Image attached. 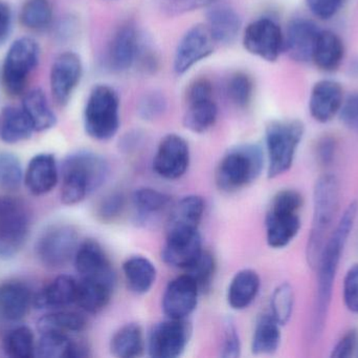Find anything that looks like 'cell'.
<instances>
[{"label": "cell", "instance_id": "obj_1", "mask_svg": "<svg viewBox=\"0 0 358 358\" xmlns=\"http://www.w3.org/2000/svg\"><path fill=\"white\" fill-rule=\"evenodd\" d=\"M358 206L357 202L349 204L336 224V229L330 233L322 250L315 269L317 270V292L313 308L311 336L317 338L325 328L326 319L331 304L334 281L338 275L343 252L347 241L352 233L357 220Z\"/></svg>", "mask_w": 358, "mask_h": 358}, {"label": "cell", "instance_id": "obj_2", "mask_svg": "<svg viewBox=\"0 0 358 358\" xmlns=\"http://www.w3.org/2000/svg\"><path fill=\"white\" fill-rule=\"evenodd\" d=\"M108 162L90 151H78L65 158L62 165L61 201L65 205L81 203L100 189L109 178Z\"/></svg>", "mask_w": 358, "mask_h": 358}, {"label": "cell", "instance_id": "obj_3", "mask_svg": "<svg viewBox=\"0 0 358 358\" xmlns=\"http://www.w3.org/2000/svg\"><path fill=\"white\" fill-rule=\"evenodd\" d=\"M340 183L334 174L320 177L313 188V218L307 242L309 266L315 269L340 206Z\"/></svg>", "mask_w": 358, "mask_h": 358}, {"label": "cell", "instance_id": "obj_4", "mask_svg": "<svg viewBox=\"0 0 358 358\" xmlns=\"http://www.w3.org/2000/svg\"><path fill=\"white\" fill-rule=\"evenodd\" d=\"M264 151L257 144H243L227 151L215 172L220 191L235 193L258 180L264 170Z\"/></svg>", "mask_w": 358, "mask_h": 358}, {"label": "cell", "instance_id": "obj_5", "mask_svg": "<svg viewBox=\"0 0 358 358\" xmlns=\"http://www.w3.org/2000/svg\"><path fill=\"white\" fill-rule=\"evenodd\" d=\"M303 195L294 189H282L275 193L265 216V233L269 247L283 249L300 233Z\"/></svg>", "mask_w": 358, "mask_h": 358}, {"label": "cell", "instance_id": "obj_6", "mask_svg": "<svg viewBox=\"0 0 358 358\" xmlns=\"http://www.w3.org/2000/svg\"><path fill=\"white\" fill-rule=\"evenodd\" d=\"M304 134L305 126L300 120H275L266 126L265 151L269 179L282 176L292 167Z\"/></svg>", "mask_w": 358, "mask_h": 358}, {"label": "cell", "instance_id": "obj_7", "mask_svg": "<svg viewBox=\"0 0 358 358\" xmlns=\"http://www.w3.org/2000/svg\"><path fill=\"white\" fill-rule=\"evenodd\" d=\"M84 130L96 141H109L119 132L120 98L106 84H98L90 90L83 113Z\"/></svg>", "mask_w": 358, "mask_h": 358}, {"label": "cell", "instance_id": "obj_8", "mask_svg": "<svg viewBox=\"0 0 358 358\" xmlns=\"http://www.w3.org/2000/svg\"><path fill=\"white\" fill-rule=\"evenodd\" d=\"M41 48L34 38L23 36L12 42L4 55L1 81L6 94L12 97L23 94L29 78L39 67Z\"/></svg>", "mask_w": 358, "mask_h": 358}, {"label": "cell", "instance_id": "obj_9", "mask_svg": "<svg viewBox=\"0 0 358 358\" xmlns=\"http://www.w3.org/2000/svg\"><path fill=\"white\" fill-rule=\"evenodd\" d=\"M31 218L21 200L0 198V259L14 258L29 237Z\"/></svg>", "mask_w": 358, "mask_h": 358}, {"label": "cell", "instance_id": "obj_10", "mask_svg": "<svg viewBox=\"0 0 358 358\" xmlns=\"http://www.w3.org/2000/svg\"><path fill=\"white\" fill-rule=\"evenodd\" d=\"M218 106L213 85L208 79L195 80L185 94L183 126L194 134H204L216 123Z\"/></svg>", "mask_w": 358, "mask_h": 358}, {"label": "cell", "instance_id": "obj_11", "mask_svg": "<svg viewBox=\"0 0 358 358\" xmlns=\"http://www.w3.org/2000/svg\"><path fill=\"white\" fill-rule=\"evenodd\" d=\"M79 245V235L75 227L67 224L54 225L40 235L36 252L46 267L61 268L75 258Z\"/></svg>", "mask_w": 358, "mask_h": 358}, {"label": "cell", "instance_id": "obj_12", "mask_svg": "<svg viewBox=\"0 0 358 358\" xmlns=\"http://www.w3.org/2000/svg\"><path fill=\"white\" fill-rule=\"evenodd\" d=\"M243 46L252 56L275 62L284 50V34L273 19L262 17L244 29Z\"/></svg>", "mask_w": 358, "mask_h": 358}, {"label": "cell", "instance_id": "obj_13", "mask_svg": "<svg viewBox=\"0 0 358 358\" xmlns=\"http://www.w3.org/2000/svg\"><path fill=\"white\" fill-rule=\"evenodd\" d=\"M191 336V326L185 319H168L152 328L147 350L151 357L176 358L185 352Z\"/></svg>", "mask_w": 358, "mask_h": 358}, {"label": "cell", "instance_id": "obj_14", "mask_svg": "<svg viewBox=\"0 0 358 358\" xmlns=\"http://www.w3.org/2000/svg\"><path fill=\"white\" fill-rule=\"evenodd\" d=\"M83 75V64L79 55L67 50L56 57L50 71V94L57 104H69Z\"/></svg>", "mask_w": 358, "mask_h": 358}, {"label": "cell", "instance_id": "obj_15", "mask_svg": "<svg viewBox=\"0 0 358 358\" xmlns=\"http://www.w3.org/2000/svg\"><path fill=\"white\" fill-rule=\"evenodd\" d=\"M216 42L213 39L206 25H196L189 27L179 40L174 55V71L178 75L189 71L200 61L214 52Z\"/></svg>", "mask_w": 358, "mask_h": 358}, {"label": "cell", "instance_id": "obj_16", "mask_svg": "<svg viewBox=\"0 0 358 358\" xmlns=\"http://www.w3.org/2000/svg\"><path fill=\"white\" fill-rule=\"evenodd\" d=\"M191 153L185 138L178 134L164 137L157 146L153 170L165 180H178L185 176L189 166Z\"/></svg>", "mask_w": 358, "mask_h": 358}, {"label": "cell", "instance_id": "obj_17", "mask_svg": "<svg viewBox=\"0 0 358 358\" xmlns=\"http://www.w3.org/2000/svg\"><path fill=\"white\" fill-rule=\"evenodd\" d=\"M75 266L81 279L100 282L115 288V273L110 260L99 242L85 240L76 252Z\"/></svg>", "mask_w": 358, "mask_h": 358}, {"label": "cell", "instance_id": "obj_18", "mask_svg": "<svg viewBox=\"0 0 358 358\" xmlns=\"http://www.w3.org/2000/svg\"><path fill=\"white\" fill-rule=\"evenodd\" d=\"M200 290L187 273L169 282L164 292V313L168 319H187L195 311Z\"/></svg>", "mask_w": 358, "mask_h": 358}, {"label": "cell", "instance_id": "obj_19", "mask_svg": "<svg viewBox=\"0 0 358 358\" xmlns=\"http://www.w3.org/2000/svg\"><path fill=\"white\" fill-rule=\"evenodd\" d=\"M142 48L136 27L131 25H122L109 43L107 65L115 73L128 71L138 62Z\"/></svg>", "mask_w": 358, "mask_h": 358}, {"label": "cell", "instance_id": "obj_20", "mask_svg": "<svg viewBox=\"0 0 358 358\" xmlns=\"http://www.w3.org/2000/svg\"><path fill=\"white\" fill-rule=\"evenodd\" d=\"M202 252L199 230L166 233L162 259L169 266L187 270Z\"/></svg>", "mask_w": 358, "mask_h": 358}, {"label": "cell", "instance_id": "obj_21", "mask_svg": "<svg viewBox=\"0 0 358 358\" xmlns=\"http://www.w3.org/2000/svg\"><path fill=\"white\" fill-rule=\"evenodd\" d=\"M321 29L315 21L304 17L292 19L284 34V50L298 62L313 60V50Z\"/></svg>", "mask_w": 358, "mask_h": 358}, {"label": "cell", "instance_id": "obj_22", "mask_svg": "<svg viewBox=\"0 0 358 358\" xmlns=\"http://www.w3.org/2000/svg\"><path fill=\"white\" fill-rule=\"evenodd\" d=\"M344 99V90L338 81H317L311 88L309 97L311 117L320 123H328L340 113Z\"/></svg>", "mask_w": 358, "mask_h": 358}, {"label": "cell", "instance_id": "obj_23", "mask_svg": "<svg viewBox=\"0 0 358 358\" xmlns=\"http://www.w3.org/2000/svg\"><path fill=\"white\" fill-rule=\"evenodd\" d=\"M59 172L56 158L52 153H42L34 156L24 172L27 191L34 195L50 193L58 184Z\"/></svg>", "mask_w": 358, "mask_h": 358}, {"label": "cell", "instance_id": "obj_24", "mask_svg": "<svg viewBox=\"0 0 358 358\" xmlns=\"http://www.w3.org/2000/svg\"><path fill=\"white\" fill-rule=\"evenodd\" d=\"M204 210L206 203L203 198L197 195H185L172 208L166 233L199 230L198 228L203 218Z\"/></svg>", "mask_w": 358, "mask_h": 358}, {"label": "cell", "instance_id": "obj_25", "mask_svg": "<svg viewBox=\"0 0 358 358\" xmlns=\"http://www.w3.org/2000/svg\"><path fill=\"white\" fill-rule=\"evenodd\" d=\"M206 27L216 43L229 44L239 35L242 19L231 6L213 4L206 13Z\"/></svg>", "mask_w": 358, "mask_h": 358}, {"label": "cell", "instance_id": "obj_26", "mask_svg": "<svg viewBox=\"0 0 358 358\" xmlns=\"http://www.w3.org/2000/svg\"><path fill=\"white\" fill-rule=\"evenodd\" d=\"M78 282L71 275H59L34 298L37 309L60 310L76 303Z\"/></svg>", "mask_w": 358, "mask_h": 358}, {"label": "cell", "instance_id": "obj_27", "mask_svg": "<svg viewBox=\"0 0 358 358\" xmlns=\"http://www.w3.org/2000/svg\"><path fill=\"white\" fill-rule=\"evenodd\" d=\"M31 290L19 282L0 285V317L6 321L18 322L27 317L33 305Z\"/></svg>", "mask_w": 358, "mask_h": 358}, {"label": "cell", "instance_id": "obj_28", "mask_svg": "<svg viewBox=\"0 0 358 358\" xmlns=\"http://www.w3.org/2000/svg\"><path fill=\"white\" fill-rule=\"evenodd\" d=\"M260 287V275L254 269L238 271L227 288V300L229 307L237 311L248 308L256 300Z\"/></svg>", "mask_w": 358, "mask_h": 358}, {"label": "cell", "instance_id": "obj_29", "mask_svg": "<svg viewBox=\"0 0 358 358\" xmlns=\"http://www.w3.org/2000/svg\"><path fill=\"white\" fill-rule=\"evenodd\" d=\"M123 273L128 288L138 296L148 294L157 281L155 265L146 256H134L123 264Z\"/></svg>", "mask_w": 358, "mask_h": 358}, {"label": "cell", "instance_id": "obj_30", "mask_svg": "<svg viewBox=\"0 0 358 358\" xmlns=\"http://www.w3.org/2000/svg\"><path fill=\"white\" fill-rule=\"evenodd\" d=\"M21 109L29 118L35 132H46L57 124V116L52 111L48 96L41 88H33L23 96Z\"/></svg>", "mask_w": 358, "mask_h": 358}, {"label": "cell", "instance_id": "obj_31", "mask_svg": "<svg viewBox=\"0 0 358 358\" xmlns=\"http://www.w3.org/2000/svg\"><path fill=\"white\" fill-rule=\"evenodd\" d=\"M345 57V46L338 34L321 29L315 50L313 62L321 71L332 73L342 64Z\"/></svg>", "mask_w": 358, "mask_h": 358}, {"label": "cell", "instance_id": "obj_32", "mask_svg": "<svg viewBox=\"0 0 358 358\" xmlns=\"http://www.w3.org/2000/svg\"><path fill=\"white\" fill-rule=\"evenodd\" d=\"M35 130L21 107L6 105L0 115V139L6 144H17L31 138Z\"/></svg>", "mask_w": 358, "mask_h": 358}, {"label": "cell", "instance_id": "obj_33", "mask_svg": "<svg viewBox=\"0 0 358 358\" xmlns=\"http://www.w3.org/2000/svg\"><path fill=\"white\" fill-rule=\"evenodd\" d=\"M35 355L41 358H77L88 357V349L73 342L66 334L43 333L36 344Z\"/></svg>", "mask_w": 358, "mask_h": 358}, {"label": "cell", "instance_id": "obj_34", "mask_svg": "<svg viewBox=\"0 0 358 358\" xmlns=\"http://www.w3.org/2000/svg\"><path fill=\"white\" fill-rule=\"evenodd\" d=\"M115 288L100 282L81 279L78 282L76 304L90 315H96L106 308Z\"/></svg>", "mask_w": 358, "mask_h": 358}, {"label": "cell", "instance_id": "obj_35", "mask_svg": "<svg viewBox=\"0 0 358 358\" xmlns=\"http://www.w3.org/2000/svg\"><path fill=\"white\" fill-rule=\"evenodd\" d=\"M282 326L269 315L259 317L252 338V352L255 355H271L281 345Z\"/></svg>", "mask_w": 358, "mask_h": 358}, {"label": "cell", "instance_id": "obj_36", "mask_svg": "<svg viewBox=\"0 0 358 358\" xmlns=\"http://www.w3.org/2000/svg\"><path fill=\"white\" fill-rule=\"evenodd\" d=\"M87 327V321L83 315L73 311L57 310L40 317L37 329L43 333H80Z\"/></svg>", "mask_w": 358, "mask_h": 358}, {"label": "cell", "instance_id": "obj_37", "mask_svg": "<svg viewBox=\"0 0 358 358\" xmlns=\"http://www.w3.org/2000/svg\"><path fill=\"white\" fill-rule=\"evenodd\" d=\"M145 350V338L138 324H127L120 328L110 340V352L119 358L138 357Z\"/></svg>", "mask_w": 358, "mask_h": 358}, {"label": "cell", "instance_id": "obj_38", "mask_svg": "<svg viewBox=\"0 0 358 358\" xmlns=\"http://www.w3.org/2000/svg\"><path fill=\"white\" fill-rule=\"evenodd\" d=\"M21 25L31 32L50 29L54 19V10L50 0H25L19 15Z\"/></svg>", "mask_w": 358, "mask_h": 358}, {"label": "cell", "instance_id": "obj_39", "mask_svg": "<svg viewBox=\"0 0 358 358\" xmlns=\"http://www.w3.org/2000/svg\"><path fill=\"white\" fill-rule=\"evenodd\" d=\"M170 203V195L152 187H140L132 195V204L142 219H148L159 214L169 207Z\"/></svg>", "mask_w": 358, "mask_h": 358}, {"label": "cell", "instance_id": "obj_40", "mask_svg": "<svg viewBox=\"0 0 358 358\" xmlns=\"http://www.w3.org/2000/svg\"><path fill=\"white\" fill-rule=\"evenodd\" d=\"M4 352L13 358L35 357V336L27 326H20L10 330L3 340Z\"/></svg>", "mask_w": 358, "mask_h": 358}, {"label": "cell", "instance_id": "obj_41", "mask_svg": "<svg viewBox=\"0 0 358 358\" xmlns=\"http://www.w3.org/2000/svg\"><path fill=\"white\" fill-rule=\"evenodd\" d=\"M294 308V291L289 283H282L271 298V315L281 326L292 319Z\"/></svg>", "mask_w": 358, "mask_h": 358}, {"label": "cell", "instance_id": "obj_42", "mask_svg": "<svg viewBox=\"0 0 358 358\" xmlns=\"http://www.w3.org/2000/svg\"><path fill=\"white\" fill-rule=\"evenodd\" d=\"M22 165L20 160L10 151H0V188L14 191L23 182Z\"/></svg>", "mask_w": 358, "mask_h": 358}, {"label": "cell", "instance_id": "obj_43", "mask_svg": "<svg viewBox=\"0 0 358 358\" xmlns=\"http://www.w3.org/2000/svg\"><path fill=\"white\" fill-rule=\"evenodd\" d=\"M227 95L229 101L236 106L245 109L254 96V82L252 78L243 71L233 74L227 83Z\"/></svg>", "mask_w": 358, "mask_h": 358}, {"label": "cell", "instance_id": "obj_44", "mask_svg": "<svg viewBox=\"0 0 358 358\" xmlns=\"http://www.w3.org/2000/svg\"><path fill=\"white\" fill-rule=\"evenodd\" d=\"M185 273L195 281L200 292L208 290L216 273V261L210 252L203 250L199 258L185 270Z\"/></svg>", "mask_w": 358, "mask_h": 358}, {"label": "cell", "instance_id": "obj_45", "mask_svg": "<svg viewBox=\"0 0 358 358\" xmlns=\"http://www.w3.org/2000/svg\"><path fill=\"white\" fill-rule=\"evenodd\" d=\"M124 208H125V197L123 193L115 191V193H108L101 200L96 214L103 222H113L123 214Z\"/></svg>", "mask_w": 358, "mask_h": 358}, {"label": "cell", "instance_id": "obj_46", "mask_svg": "<svg viewBox=\"0 0 358 358\" xmlns=\"http://www.w3.org/2000/svg\"><path fill=\"white\" fill-rule=\"evenodd\" d=\"M159 8L171 16L187 14L213 6L217 0H157Z\"/></svg>", "mask_w": 358, "mask_h": 358}, {"label": "cell", "instance_id": "obj_47", "mask_svg": "<svg viewBox=\"0 0 358 358\" xmlns=\"http://www.w3.org/2000/svg\"><path fill=\"white\" fill-rule=\"evenodd\" d=\"M167 107L164 95L161 92H149L141 99L138 111L141 117L144 120H155L163 115Z\"/></svg>", "mask_w": 358, "mask_h": 358}, {"label": "cell", "instance_id": "obj_48", "mask_svg": "<svg viewBox=\"0 0 358 358\" xmlns=\"http://www.w3.org/2000/svg\"><path fill=\"white\" fill-rule=\"evenodd\" d=\"M241 353V340L237 327L233 319H227L223 328L222 342H221L220 355L224 358H236Z\"/></svg>", "mask_w": 358, "mask_h": 358}, {"label": "cell", "instance_id": "obj_49", "mask_svg": "<svg viewBox=\"0 0 358 358\" xmlns=\"http://www.w3.org/2000/svg\"><path fill=\"white\" fill-rule=\"evenodd\" d=\"M343 296L347 309L358 315V264L351 266L345 275Z\"/></svg>", "mask_w": 358, "mask_h": 358}, {"label": "cell", "instance_id": "obj_50", "mask_svg": "<svg viewBox=\"0 0 358 358\" xmlns=\"http://www.w3.org/2000/svg\"><path fill=\"white\" fill-rule=\"evenodd\" d=\"M338 116L347 128L358 132V92L344 99Z\"/></svg>", "mask_w": 358, "mask_h": 358}, {"label": "cell", "instance_id": "obj_51", "mask_svg": "<svg viewBox=\"0 0 358 358\" xmlns=\"http://www.w3.org/2000/svg\"><path fill=\"white\" fill-rule=\"evenodd\" d=\"M344 0H306L307 6L317 18L328 20L338 14Z\"/></svg>", "mask_w": 358, "mask_h": 358}, {"label": "cell", "instance_id": "obj_52", "mask_svg": "<svg viewBox=\"0 0 358 358\" xmlns=\"http://www.w3.org/2000/svg\"><path fill=\"white\" fill-rule=\"evenodd\" d=\"M358 344V331L355 329L349 330L340 338L336 346L332 349V358H348L357 352Z\"/></svg>", "mask_w": 358, "mask_h": 358}, {"label": "cell", "instance_id": "obj_53", "mask_svg": "<svg viewBox=\"0 0 358 358\" xmlns=\"http://www.w3.org/2000/svg\"><path fill=\"white\" fill-rule=\"evenodd\" d=\"M338 151V143L331 136H325L320 139L315 147V157L321 165L329 166L336 159Z\"/></svg>", "mask_w": 358, "mask_h": 358}, {"label": "cell", "instance_id": "obj_54", "mask_svg": "<svg viewBox=\"0 0 358 358\" xmlns=\"http://www.w3.org/2000/svg\"><path fill=\"white\" fill-rule=\"evenodd\" d=\"M13 29V14L10 6L0 0V48L8 41Z\"/></svg>", "mask_w": 358, "mask_h": 358}, {"label": "cell", "instance_id": "obj_55", "mask_svg": "<svg viewBox=\"0 0 358 358\" xmlns=\"http://www.w3.org/2000/svg\"><path fill=\"white\" fill-rule=\"evenodd\" d=\"M355 354H357V357H358V344H357V352H355Z\"/></svg>", "mask_w": 358, "mask_h": 358}]
</instances>
